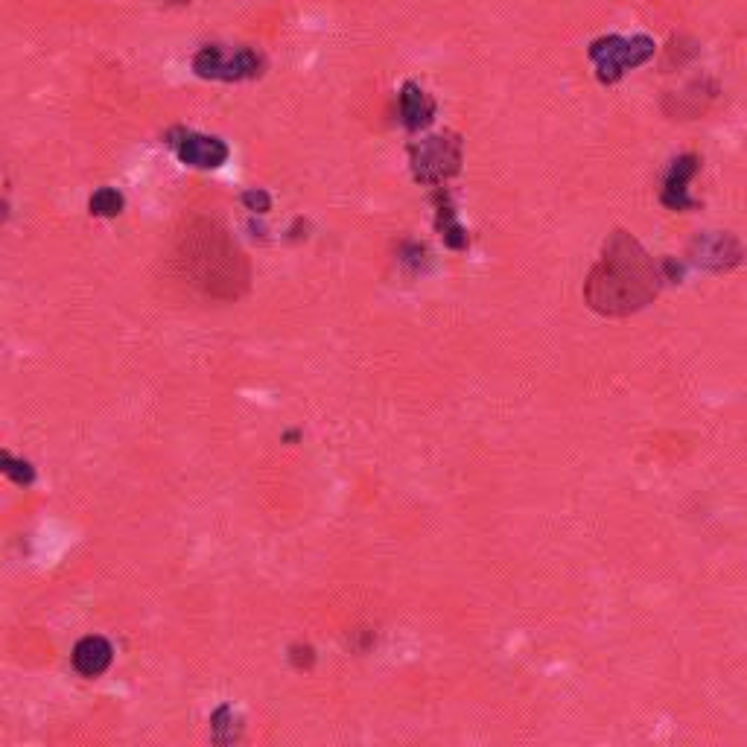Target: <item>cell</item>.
Returning <instances> with one entry per match:
<instances>
[{
    "label": "cell",
    "instance_id": "cell-1",
    "mask_svg": "<svg viewBox=\"0 0 747 747\" xmlns=\"http://www.w3.org/2000/svg\"><path fill=\"white\" fill-rule=\"evenodd\" d=\"M663 281V263H654L634 234L613 231L584 284V301L599 316L622 319L648 307L660 295Z\"/></svg>",
    "mask_w": 747,
    "mask_h": 747
},
{
    "label": "cell",
    "instance_id": "cell-2",
    "mask_svg": "<svg viewBox=\"0 0 747 747\" xmlns=\"http://www.w3.org/2000/svg\"><path fill=\"white\" fill-rule=\"evenodd\" d=\"M181 278L214 301H240L251 284L249 260L214 219H193L176 243Z\"/></svg>",
    "mask_w": 747,
    "mask_h": 747
},
{
    "label": "cell",
    "instance_id": "cell-3",
    "mask_svg": "<svg viewBox=\"0 0 747 747\" xmlns=\"http://www.w3.org/2000/svg\"><path fill=\"white\" fill-rule=\"evenodd\" d=\"M462 158V138L453 135V132L429 135L424 141L409 146L412 178L421 181V184H429V187H441L444 181L456 176L462 170Z\"/></svg>",
    "mask_w": 747,
    "mask_h": 747
},
{
    "label": "cell",
    "instance_id": "cell-4",
    "mask_svg": "<svg viewBox=\"0 0 747 747\" xmlns=\"http://www.w3.org/2000/svg\"><path fill=\"white\" fill-rule=\"evenodd\" d=\"M654 50L657 47L648 36H602L590 44L587 56L596 65V79L602 85H616L625 73L645 65Z\"/></svg>",
    "mask_w": 747,
    "mask_h": 747
},
{
    "label": "cell",
    "instance_id": "cell-5",
    "mask_svg": "<svg viewBox=\"0 0 747 747\" xmlns=\"http://www.w3.org/2000/svg\"><path fill=\"white\" fill-rule=\"evenodd\" d=\"M266 68L263 56L251 47H225V44H205L193 56V71L202 79L214 82H246L257 79Z\"/></svg>",
    "mask_w": 747,
    "mask_h": 747
},
{
    "label": "cell",
    "instance_id": "cell-6",
    "mask_svg": "<svg viewBox=\"0 0 747 747\" xmlns=\"http://www.w3.org/2000/svg\"><path fill=\"white\" fill-rule=\"evenodd\" d=\"M170 146L176 149L178 161L187 164V167H196V170H219L231 149L222 138H214V135H199V132H184V129H176L170 135Z\"/></svg>",
    "mask_w": 747,
    "mask_h": 747
},
{
    "label": "cell",
    "instance_id": "cell-7",
    "mask_svg": "<svg viewBox=\"0 0 747 747\" xmlns=\"http://www.w3.org/2000/svg\"><path fill=\"white\" fill-rule=\"evenodd\" d=\"M742 257H745V251L733 234H701L689 246V260L707 272H727V269L739 266Z\"/></svg>",
    "mask_w": 747,
    "mask_h": 747
},
{
    "label": "cell",
    "instance_id": "cell-8",
    "mask_svg": "<svg viewBox=\"0 0 747 747\" xmlns=\"http://www.w3.org/2000/svg\"><path fill=\"white\" fill-rule=\"evenodd\" d=\"M698 155H680L672 161L669 173L663 178V193H660V202L669 208V211H695L698 202L689 196V181L698 173Z\"/></svg>",
    "mask_w": 747,
    "mask_h": 747
},
{
    "label": "cell",
    "instance_id": "cell-9",
    "mask_svg": "<svg viewBox=\"0 0 747 747\" xmlns=\"http://www.w3.org/2000/svg\"><path fill=\"white\" fill-rule=\"evenodd\" d=\"M111 660H114V648H111V642H108L106 637H100V634L82 637V640L73 645L71 663L73 669L82 677L106 675Z\"/></svg>",
    "mask_w": 747,
    "mask_h": 747
},
{
    "label": "cell",
    "instance_id": "cell-10",
    "mask_svg": "<svg viewBox=\"0 0 747 747\" xmlns=\"http://www.w3.org/2000/svg\"><path fill=\"white\" fill-rule=\"evenodd\" d=\"M397 103H400V123L409 132H421L435 120V100L418 82H403Z\"/></svg>",
    "mask_w": 747,
    "mask_h": 747
},
{
    "label": "cell",
    "instance_id": "cell-11",
    "mask_svg": "<svg viewBox=\"0 0 747 747\" xmlns=\"http://www.w3.org/2000/svg\"><path fill=\"white\" fill-rule=\"evenodd\" d=\"M435 208H438L435 225H438V231H441V237H444V246H450L453 251L467 249L470 237H467V231H464L459 216H456V208H453L450 193L438 190V193H435Z\"/></svg>",
    "mask_w": 747,
    "mask_h": 747
},
{
    "label": "cell",
    "instance_id": "cell-12",
    "mask_svg": "<svg viewBox=\"0 0 747 747\" xmlns=\"http://www.w3.org/2000/svg\"><path fill=\"white\" fill-rule=\"evenodd\" d=\"M211 736H214L216 745H231L240 739V721L234 718V710L228 704H222L211 715Z\"/></svg>",
    "mask_w": 747,
    "mask_h": 747
},
{
    "label": "cell",
    "instance_id": "cell-13",
    "mask_svg": "<svg viewBox=\"0 0 747 747\" xmlns=\"http://www.w3.org/2000/svg\"><path fill=\"white\" fill-rule=\"evenodd\" d=\"M123 208H126V199H123V193L114 190V187H100V190L91 196V202H88L91 216H103V219L120 216L123 214Z\"/></svg>",
    "mask_w": 747,
    "mask_h": 747
},
{
    "label": "cell",
    "instance_id": "cell-14",
    "mask_svg": "<svg viewBox=\"0 0 747 747\" xmlns=\"http://www.w3.org/2000/svg\"><path fill=\"white\" fill-rule=\"evenodd\" d=\"M0 467H3V473H6L15 485H33V482H36L33 464L24 462V459H15L12 453H3V456H0Z\"/></svg>",
    "mask_w": 747,
    "mask_h": 747
},
{
    "label": "cell",
    "instance_id": "cell-15",
    "mask_svg": "<svg viewBox=\"0 0 747 747\" xmlns=\"http://www.w3.org/2000/svg\"><path fill=\"white\" fill-rule=\"evenodd\" d=\"M243 205L251 214H269L272 211V196L266 190H260V187H251V190L243 193Z\"/></svg>",
    "mask_w": 747,
    "mask_h": 747
},
{
    "label": "cell",
    "instance_id": "cell-16",
    "mask_svg": "<svg viewBox=\"0 0 747 747\" xmlns=\"http://www.w3.org/2000/svg\"><path fill=\"white\" fill-rule=\"evenodd\" d=\"M289 663L295 666V669H313V663H316V651H313V645H307V642H295V645H289Z\"/></svg>",
    "mask_w": 747,
    "mask_h": 747
},
{
    "label": "cell",
    "instance_id": "cell-17",
    "mask_svg": "<svg viewBox=\"0 0 747 747\" xmlns=\"http://www.w3.org/2000/svg\"><path fill=\"white\" fill-rule=\"evenodd\" d=\"M173 3H190V0H173Z\"/></svg>",
    "mask_w": 747,
    "mask_h": 747
}]
</instances>
